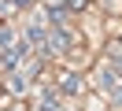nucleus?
Here are the masks:
<instances>
[{
  "mask_svg": "<svg viewBox=\"0 0 122 111\" xmlns=\"http://www.w3.org/2000/svg\"><path fill=\"white\" fill-rule=\"evenodd\" d=\"M63 89L67 93H81V78L78 74H63Z\"/></svg>",
  "mask_w": 122,
  "mask_h": 111,
  "instance_id": "nucleus-1",
  "label": "nucleus"
},
{
  "mask_svg": "<svg viewBox=\"0 0 122 111\" xmlns=\"http://www.w3.org/2000/svg\"><path fill=\"white\" fill-rule=\"evenodd\" d=\"M30 74H33V67L26 74H15V78H11V93H26V78H30Z\"/></svg>",
  "mask_w": 122,
  "mask_h": 111,
  "instance_id": "nucleus-2",
  "label": "nucleus"
},
{
  "mask_svg": "<svg viewBox=\"0 0 122 111\" xmlns=\"http://www.w3.org/2000/svg\"><path fill=\"white\" fill-rule=\"evenodd\" d=\"M67 48V33L63 30H52V52H63Z\"/></svg>",
  "mask_w": 122,
  "mask_h": 111,
  "instance_id": "nucleus-3",
  "label": "nucleus"
},
{
  "mask_svg": "<svg viewBox=\"0 0 122 111\" xmlns=\"http://www.w3.org/2000/svg\"><path fill=\"white\" fill-rule=\"evenodd\" d=\"M100 85H104L107 93H115V85H122V81H115V74H100Z\"/></svg>",
  "mask_w": 122,
  "mask_h": 111,
  "instance_id": "nucleus-4",
  "label": "nucleus"
},
{
  "mask_svg": "<svg viewBox=\"0 0 122 111\" xmlns=\"http://www.w3.org/2000/svg\"><path fill=\"white\" fill-rule=\"evenodd\" d=\"M0 48H11V30H0Z\"/></svg>",
  "mask_w": 122,
  "mask_h": 111,
  "instance_id": "nucleus-5",
  "label": "nucleus"
},
{
  "mask_svg": "<svg viewBox=\"0 0 122 111\" xmlns=\"http://www.w3.org/2000/svg\"><path fill=\"white\" fill-rule=\"evenodd\" d=\"M85 4H89V0H70V7H74V11H81Z\"/></svg>",
  "mask_w": 122,
  "mask_h": 111,
  "instance_id": "nucleus-6",
  "label": "nucleus"
},
{
  "mask_svg": "<svg viewBox=\"0 0 122 111\" xmlns=\"http://www.w3.org/2000/svg\"><path fill=\"white\" fill-rule=\"evenodd\" d=\"M115 74H118V81H122V56L115 59Z\"/></svg>",
  "mask_w": 122,
  "mask_h": 111,
  "instance_id": "nucleus-7",
  "label": "nucleus"
},
{
  "mask_svg": "<svg viewBox=\"0 0 122 111\" xmlns=\"http://www.w3.org/2000/svg\"><path fill=\"white\" fill-rule=\"evenodd\" d=\"M15 4H30V0H15Z\"/></svg>",
  "mask_w": 122,
  "mask_h": 111,
  "instance_id": "nucleus-8",
  "label": "nucleus"
}]
</instances>
